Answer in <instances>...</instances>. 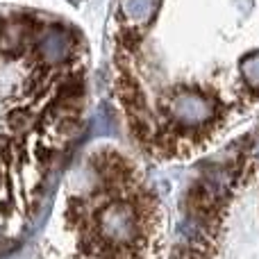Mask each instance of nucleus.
Listing matches in <instances>:
<instances>
[{
    "mask_svg": "<svg viewBox=\"0 0 259 259\" xmlns=\"http://www.w3.org/2000/svg\"><path fill=\"white\" fill-rule=\"evenodd\" d=\"M103 189L91 200H73L71 216L87 221L84 259H159L164 241L161 207L116 152L94 155Z\"/></svg>",
    "mask_w": 259,
    "mask_h": 259,
    "instance_id": "obj_1",
    "label": "nucleus"
},
{
    "mask_svg": "<svg viewBox=\"0 0 259 259\" xmlns=\"http://www.w3.org/2000/svg\"><path fill=\"white\" fill-rule=\"evenodd\" d=\"M219 180L232 191V196L246 207L248 211H252V219L259 223V134L255 139H250L246 148L237 155V159L223 168L219 173ZM196 200L207 202L214 209L223 211L225 216L243 223L246 228H252L255 232H243L232 225L219 223L211 219H202V216H191V232L187 234V246H225V243H255V250L250 252L248 259H259V230L255 225H250L246 219L237 214L234 209H230L221 198H216L207 187H202L196 193Z\"/></svg>",
    "mask_w": 259,
    "mask_h": 259,
    "instance_id": "obj_2",
    "label": "nucleus"
},
{
    "mask_svg": "<svg viewBox=\"0 0 259 259\" xmlns=\"http://www.w3.org/2000/svg\"><path fill=\"white\" fill-rule=\"evenodd\" d=\"M34 55L39 66H66L75 55V36L62 25H50L41 30L39 39L34 41Z\"/></svg>",
    "mask_w": 259,
    "mask_h": 259,
    "instance_id": "obj_3",
    "label": "nucleus"
},
{
    "mask_svg": "<svg viewBox=\"0 0 259 259\" xmlns=\"http://www.w3.org/2000/svg\"><path fill=\"white\" fill-rule=\"evenodd\" d=\"M34 114H32V109L23 107V105H16V107H12L7 112V116H5V123H7V130L14 134V137H21V134H25L27 130H32L34 125Z\"/></svg>",
    "mask_w": 259,
    "mask_h": 259,
    "instance_id": "obj_4",
    "label": "nucleus"
}]
</instances>
